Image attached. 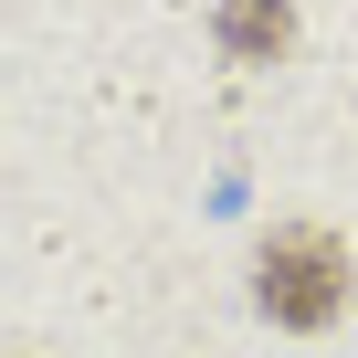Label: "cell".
<instances>
[{"label": "cell", "instance_id": "cell-1", "mask_svg": "<svg viewBox=\"0 0 358 358\" xmlns=\"http://www.w3.org/2000/svg\"><path fill=\"white\" fill-rule=\"evenodd\" d=\"M253 306H264V327H285V337H327V327L358 306L348 243H337L327 222H274V232L253 243Z\"/></svg>", "mask_w": 358, "mask_h": 358}, {"label": "cell", "instance_id": "cell-2", "mask_svg": "<svg viewBox=\"0 0 358 358\" xmlns=\"http://www.w3.org/2000/svg\"><path fill=\"white\" fill-rule=\"evenodd\" d=\"M211 32H222L232 64H285V43H295V0H222Z\"/></svg>", "mask_w": 358, "mask_h": 358}]
</instances>
